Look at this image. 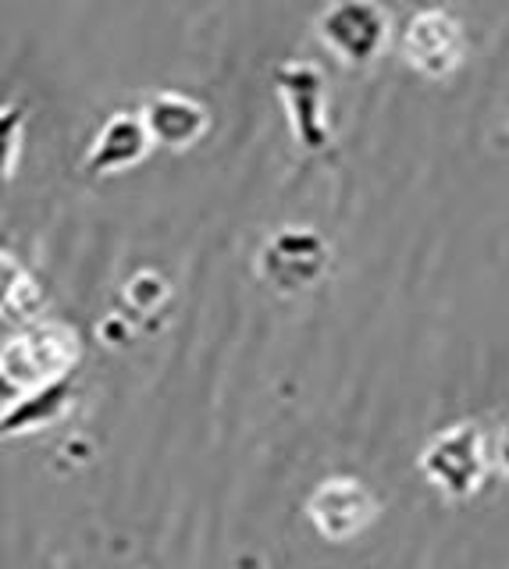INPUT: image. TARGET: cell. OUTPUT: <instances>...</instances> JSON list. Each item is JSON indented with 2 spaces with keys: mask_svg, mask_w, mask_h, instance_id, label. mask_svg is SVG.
Wrapping results in <instances>:
<instances>
[{
  "mask_svg": "<svg viewBox=\"0 0 509 569\" xmlns=\"http://www.w3.org/2000/svg\"><path fill=\"white\" fill-rule=\"evenodd\" d=\"M139 114H143L153 147L171 150V153L197 147L210 124L207 107L186 93H174V89H161V93L147 97V103L139 107Z\"/></svg>",
  "mask_w": 509,
  "mask_h": 569,
  "instance_id": "9c48e42d",
  "label": "cell"
},
{
  "mask_svg": "<svg viewBox=\"0 0 509 569\" xmlns=\"http://www.w3.org/2000/svg\"><path fill=\"white\" fill-rule=\"evenodd\" d=\"M275 89L282 97V107L289 114V129L296 147L307 153H328L331 142H336V132H331L328 121V82L325 71L303 61V58H289L275 68Z\"/></svg>",
  "mask_w": 509,
  "mask_h": 569,
  "instance_id": "5b68a950",
  "label": "cell"
},
{
  "mask_svg": "<svg viewBox=\"0 0 509 569\" xmlns=\"http://www.w3.org/2000/svg\"><path fill=\"white\" fill-rule=\"evenodd\" d=\"M399 50H402V61H407L417 76L442 82L463 64L467 36H463L460 18L452 11L420 8L417 14L407 18V26H402Z\"/></svg>",
  "mask_w": 509,
  "mask_h": 569,
  "instance_id": "52a82bcc",
  "label": "cell"
},
{
  "mask_svg": "<svg viewBox=\"0 0 509 569\" xmlns=\"http://www.w3.org/2000/svg\"><path fill=\"white\" fill-rule=\"evenodd\" d=\"M150 147H153V139L143 124V114L139 111H114L108 121L100 124V132L93 136L90 150H86L82 171L90 178H108L118 171H129L136 164H143Z\"/></svg>",
  "mask_w": 509,
  "mask_h": 569,
  "instance_id": "ba28073f",
  "label": "cell"
},
{
  "mask_svg": "<svg viewBox=\"0 0 509 569\" xmlns=\"http://www.w3.org/2000/svg\"><path fill=\"white\" fill-rule=\"evenodd\" d=\"M22 124H26V111L22 107H4V178L14 174V164H19V150H22Z\"/></svg>",
  "mask_w": 509,
  "mask_h": 569,
  "instance_id": "7c38bea8",
  "label": "cell"
},
{
  "mask_svg": "<svg viewBox=\"0 0 509 569\" xmlns=\"http://www.w3.org/2000/svg\"><path fill=\"white\" fill-rule=\"evenodd\" d=\"M82 342L79 331L61 320H37L11 335L0 352V373H4V402H14L32 391L50 388L72 378L79 367Z\"/></svg>",
  "mask_w": 509,
  "mask_h": 569,
  "instance_id": "6da1fadb",
  "label": "cell"
},
{
  "mask_svg": "<svg viewBox=\"0 0 509 569\" xmlns=\"http://www.w3.org/2000/svg\"><path fill=\"white\" fill-rule=\"evenodd\" d=\"M303 512L310 527L318 530V538H325L328 545H346L360 538V533L378 520L381 502L360 477L336 473V477H325L321 485L307 495Z\"/></svg>",
  "mask_w": 509,
  "mask_h": 569,
  "instance_id": "8992f818",
  "label": "cell"
},
{
  "mask_svg": "<svg viewBox=\"0 0 509 569\" xmlns=\"http://www.w3.org/2000/svg\"><path fill=\"white\" fill-rule=\"evenodd\" d=\"M331 263V246L321 231L307 224H286L268 236V242L257 253L260 281L278 296H296L313 289Z\"/></svg>",
  "mask_w": 509,
  "mask_h": 569,
  "instance_id": "277c9868",
  "label": "cell"
},
{
  "mask_svg": "<svg viewBox=\"0 0 509 569\" xmlns=\"http://www.w3.org/2000/svg\"><path fill=\"white\" fill-rule=\"evenodd\" d=\"M313 32L342 68H367L389 47L392 18L381 0H331L313 22Z\"/></svg>",
  "mask_w": 509,
  "mask_h": 569,
  "instance_id": "3957f363",
  "label": "cell"
},
{
  "mask_svg": "<svg viewBox=\"0 0 509 569\" xmlns=\"http://www.w3.org/2000/svg\"><path fill=\"white\" fill-rule=\"evenodd\" d=\"M4 320L14 325H37V317L43 310V289L26 267L14 260L4 249Z\"/></svg>",
  "mask_w": 509,
  "mask_h": 569,
  "instance_id": "8fae6325",
  "label": "cell"
},
{
  "mask_svg": "<svg viewBox=\"0 0 509 569\" xmlns=\"http://www.w3.org/2000/svg\"><path fill=\"white\" fill-rule=\"evenodd\" d=\"M491 456H496V467L509 477V417H506L502 427H499L496 445H491Z\"/></svg>",
  "mask_w": 509,
  "mask_h": 569,
  "instance_id": "4fadbf2b",
  "label": "cell"
},
{
  "mask_svg": "<svg viewBox=\"0 0 509 569\" xmlns=\"http://www.w3.org/2000/svg\"><path fill=\"white\" fill-rule=\"evenodd\" d=\"M76 402V381L64 378L50 388L32 391V396H22L14 402H4V417H0V427H4L8 438H22L32 431H43V427H54L58 420L68 417V409Z\"/></svg>",
  "mask_w": 509,
  "mask_h": 569,
  "instance_id": "30bf717a",
  "label": "cell"
},
{
  "mask_svg": "<svg viewBox=\"0 0 509 569\" xmlns=\"http://www.w3.org/2000/svg\"><path fill=\"white\" fill-rule=\"evenodd\" d=\"M496 456L488 452V438L478 420L449 423L435 431L417 456V470L449 502H470L488 485Z\"/></svg>",
  "mask_w": 509,
  "mask_h": 569,
  "instance_id": "7a4b0ae2",
  "label": "cell"
}]
</instances>
